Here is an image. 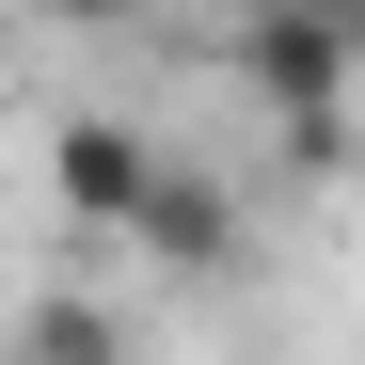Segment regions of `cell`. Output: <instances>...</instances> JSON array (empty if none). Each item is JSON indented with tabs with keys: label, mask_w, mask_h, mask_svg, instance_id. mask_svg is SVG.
Returning a JSON list of instances; mask_svg holds the SVG:
<instances>
[{
	"label": "cell",
	"mask_w": 365,
	"mask_h": 365,
	"mask_svg": "<svg viewBox=\"0 0 365 365\" xmlns=\"http://www.w3.org/2000/svg\"><path fill=\"white\" fill-rule=\"evenodd\" d=\"M349 64H365V32L334 16V0H255L238 16V80H255V111L318 159L334 143V111H349Z\"/></svg>",
	"instance_id": "cell-1"
},
{
	"label": "cell",
	"mask_w": 365,
	"mask_h": 365,
	"mask_svg": "<svg viewBox=\"0 0 365 365\" xmlns=\"http://www.w3.org/2000/svg\"><path fill=\"white\" fill-rule=\"evenodd\" d=\"M48 16H64V32H128L143 0H48Z\"/></svg>",
	"instance_id": "cell-4"
},
{
	"label": "cell",
	"mask_w": 365,
	"mask_h": 365,
	"mask_svg": "<svg viewBox=\"0 0 365 365\" xmlns=\"http://www.w3.org/2000/svg\"><path fill=\"white\" fill-rule=\"evenodd\" d=\"M175 143H143L128 111H64V143H48V191H64V222H96V238H128L143 222V175H159Z\"/></svg>",
	"instance_id": "cell-2"
},
{
	"label": "cell",
	"mask_w": 365,
	"mask_h": 365,
	"mask_svg": "<svg viewBox=\"0 0 365 365\" xmlns=\"http://www.w3.org/2000/svg\"><path fill=\"white\" fill-rule=\"evenodd\" d=\"M128 255H159V270H238V191H222V175L207 159H159L143 175V222H128Z\"/></svg>",
	"instance_id": "cell-3"
},
{
	"label": "cell",
	"mask_w": 365,
	"mask_h": 365,
	"mask_svg": "<svg viewBox=\"0 0 365 365\" xmlns=\"http://www.w3.org/2000/svg\"><path fill=\"white\" fill-rule=\"evenodd\" d=\"M334 16H349V32H365V0H334Z\"/></svg>",
	"instance_id": "cell-5"
}]
</instances>
